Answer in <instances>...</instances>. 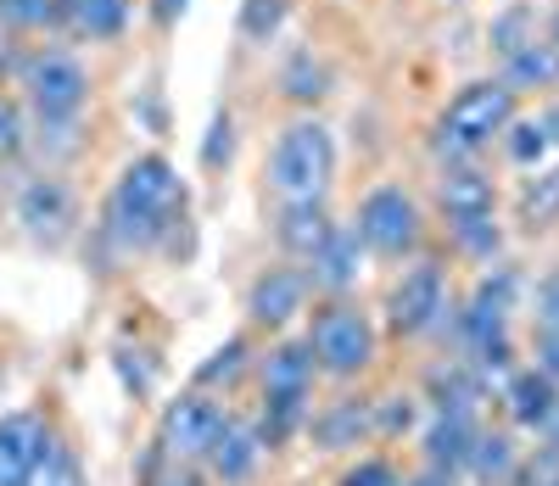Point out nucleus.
Listing matches in <instances>:
<instances>
[{"mask_svg": "<svg viewBox=\"0 0 559 486\" xmlns=\"http://www.w3.org/2000/svg\"><path fill=\"white\" fill-rule=\"evenodd\" d=\"M185 208H191V190H185L179 168L163 152L134 157L107 197V218L102 235L118 252H152V247H174V229L185 224Z\"/></svg>", "mask_w": 559, "mask_h": 486, "instance_id": "1", "label": "nucleus"}, {"mask_svg": "<svg viewBox=\"0 0 559 486\" xmlns=\"http://www.w3.org/2000/svg\"><path fill=\"white\" fill-rule=\"evenodd\" d=\"M258 380H263V403H258V436L274 448H286L292 436H302L308 414H313V380H319V364H313V347L308 342H280L263 364H258Z\"/></svg>", "mask_w": 559, "mask_h": 486, "instance_id": "2", "label": "nucleus"}, {"mask_svg": "<svg viewBox=\"0 0 559 486\" xmlns=\"http://www.w3.org/2000/svg\"><path fill=\"white\" fill-rule=\"evenodd\" d=\"M515 95L521 90H509L503 79L464 84L448 102V112L437 118V129H431V152L442 163H471L481 145H492L509 123H515Z\"/></svg>", "mask_w": 559, "mask_h": 486, "instance_id": "3", "label": "nucleus"}, {"mask_svg": "<svg viewBox=\"0 0 559 486\" xmlns=\"http://www.w3.org/2000/svg\"><path fill=\"white\" fill-rule=\"evenodd\" d=\"M336 179V134L319 118H297L292 129H280L274 157H269V190L280 202H313Z\"/></svg>", "mask_w": 559, "mask_h": 486, "instance_id": "4", "label": "nucleus"}, {"mask_svg": "<svg viewBox=\"0 0 559 486\" xmlns=\"http://www.w3.org/2000/svg\"><path fill=\"white\" fill-rule=\"evenodd\" d=\"M302 342L313 347L319 375H331V380H358L381 353L376 319H369L358 303H347V297H324L313 308V324H308Z\"/></svg>", "mask_w": 559, "mask_h": 486, "instance_id": "5", "label": "nucleus"}, {"mask_svg": "<svg viewBox=\"0 0 559 486\" xmlns=\"http://www.w3.org/2000/svg\"><path fill=\"white\" fill-rule=\"evenodd\" d=\"M23 102L39 118V129H62L90 107V73L68 51H34L23 62Z\"/></svg>", "mask_w": 559, "mask_h": 486, "instance_id": "6", "label": "nucleus"}, {"mask_svg": "<svg viewBox=\"0 0 559 486\" xmlns=\"http://www.w3.org/2000/svg\"><path fill=\"white\" fill-rule=\"evenodd\" d=\"M229 419H236V414H229L224 398L197 392V386H191V392H179L174 403H163V414H157V448L174 464H202Z\"/></svg>", "mask_w": 559, "mask_h": 486, "instance_id": "7", "label": "nucleus"}, {"mask_svg": "<svg viewBox=\"0 0 559 486\" xmlns=\"http://www.w3.org/2000/svg\"><path fill=\"white\" fill-rule=\"evenodd\" d=\"M358 240H364V252H376V258H408L419 247V202L408 197L403 185H376L369 197L358 202Z\"/></svg>", "mask_w": 559, "mask_h": 486, "instance_id": "8", "label": "nucleus"}, {"mask_svg": "<svg viewBox=\"0 0 559 486\" xmlns=\"http://www.w3.org/2000/svg\"><path fill=\"white\" fill-rule=\"evenodd\" d=\"M448 313V280H442V263H414L403 269V280L392 285L386 297V330L403 335V342H414V335H426L437 319Z\"/></svg>", "mask_w": 559, "mask_h": 486, "instance_id": "9", "label": "nucleus"}, {"mask_svg": "<svg viewBox=\"0 0 559 486\" xmlns=\"http://www.w3.org/2000/svg\"><path fill=\"white\" fill-rule=\"evenodd\" d=\"M515 297H521V274H515V269L481 274L476 297L464 303V313H459V342H464V353H476V347H487V342H503V335H509V313H515Z\"/></svg>", "mask_w": 559, "mask_h": 486, "instance_id": "10", "label": "nucleus"}, {"mask_svg": "<svg viewBox=\"0 0 559 486\" xmlns=\"http://www.w3.org/2000/svg\"><path fill=\"white\" fill-rule=\"evenodd\" d=\"M17 224L28 229V240H39V247H62V240L73 235L79 224V202L73 190L51 174H39L17 190Z\"/></svg>", "mask_w": 559, "mask_h": 486, "instance_id": "11", "label": "nucleus"}, {"mask_svg": "<svg viewBox=\"0 0 559 486\" xmlns=\"http://www.w3.org/2000/svg\"><path fill=\"white\" fill-rule=\"evenodd\" d=\"M51 442H57V425L39 408L0 414V486H23L28 470L51 453Z\"/></svg>", "mask_w": 559, "mask_h": 486, "instance_id": "12", "label": "nucleus"}, {"mask_svg": "<svg viewBox=\"0 0 559 486\" xmlns=\"http://www.w3.org/2000/svg\"><path fill=\"white\" fill-rule=\"evenodd\" d=\"M308 269H292V263H274V269H263L258 280H252V291H247V319L258 324V330H286L302 308H308Z\"/></svg>", "mask_w": 559, "mask_h": 486, "instance_id": "13", "label": "nucleus"}, {"mask_svg": "<svg viewBox=\"0 0 559 486\" xmlns=\"http://www.w3.org/2000/svg\"><path fill=\"white\" fill-rule=\"evenodd\" d=\"M437 208H442L448 229H459V224H481V218L498 213V190H492V179H487L481 168H471V163H448L442 179H437Z\"/></svg>", "mask_w": 559, "mask_h": 486, "instance_id": "14", "label": "nucleus"}, {"mask_svg": "<svg viewBox=\"0 0 559 486\" xmlns=\"http://www.w3.org/2000/svg\"><path fill=\"white\" fill-rule=\"evenodd\" d=\"M302 436L319 448V453H347L358 448L364 436H376V403H364V398H336V403H324L308 414Z\"/></svg>", "mask_w": 559, "mask_h": 486, "instance_id": "15", "label": "nucleus"}, {"mask_svg": "<svg viewBox=\"0 0 559 486\" xmlns=\"http://www.w3.org/2000/svg\"><path fill=\"white\" fill-rule=\"evenodd\" d=\"M263 459H269V442L258 436V425L229 419V425H224V436L213 442V453L202 459V470H207V481H213V486H247V481L263 470Z\"/></svg>", "mask_w": 559, "mask_h": 486, "instance_id": "16", "label": "nucleus"}, {"mask_svg": "<svg viewBox=\"0 0 559 486\" xmlns=\"http://www.w3.org/2000/svg\"><path fill=\"white\" fill-rule=\"evenodd\" d=\"M503 408H509V425H515V430L543 436V425H548L554 408H559V380L543 375L537 364H532V369H509V375H503Z\"/></svg>", "mask_w": 559, "mask_h": 486, "instance_id": "17", "label": "nucleus"}, {"mask_svg": "<svg viewBox=\"0 0 559 486\" xmlns=\"http://www.w3.org/2000/svg\"><path fill=\"white\" fill-rule=\"evenodd\" d=\"M358 274H364V240H358V229H331V240L308 258V285L313 291H324V297H347V291L358 285Z\"/></svg>", "mask_w": 559, "mask_h": 486, "instance_id": "18", "label": "nucleus"}, {"mask_svg": "<svg viewBox=\"0 0 559 486\" xmlns=\"http://www.w3.org/2000/svg\"><path fill=\"white\" fill-rule=\"evenodd\" d=\"M476 436H481L476 414H431V425L419 430V448H426V464L464 475V464H471V448H476Z\"/></svg>", "mask_w": 559, "mask_h": 486, "instance_id": "19", "label": "nucleus"}, {"mask_svg": "<svg viewBox=\"0 0 559 486\" xmlns=\"http://www.w3.org/2000/svg\"><path fill=\"white\" fill-rule=\"evenodd\" d=\"M331 213H324V197L313 202H280V218H274V240H280V252H292V258H313L324 240H331Z\"/></svg>", "mask_w": 559, "mask_h": 486, "instance_id": "20", "label": "nucleus"}, {"mask_svg": "<svg viewBox=\"0 0 559 486\" xmlns=\"http://www.w3.org/2000/svg\"><path fill=\"white\" fill-rule=\"evenodd\" d=\"M481 403H487V380L471 358L431 369V408L437 414H476Z\"/></svg>", "mask_w": 559, "mask_h": 486, "instance_id": "21", "label": "nucleus"}, {"mask_svg": "<svg viewBox=\"0 0 559 486\" xmlns=\"http://www.w3.org/2000/svg\"><path fill=\"white\" fill-rule=\"evenodd\" d=\"M515 464H521V448L509 430H481L476 448H471V464H464V475H476L481 486H509L515 481Z\"/></svg>", "mask_w": 559, "mask_h": 486, "instance_id": "22", "label": "nucleus"}, {"mask_svg": "<svg viewBox=\"0 0 559 486\" xmlns=\"http://www.w3.org/2000/svg\"><path fill=\"white\" fill-rule=\"evenodd\" d=\"M134 0H62V17L84 39H118L129 28Z\"/></svg>", "mask_w": 559, "mask_h": 486, "instance_id": "23", "label": "nucleus"}, {"mask_svg": "<svg viewBox=\"0 0 559 486\" xmlns=\"http://www.w3.org/2000/svg\"><path fill=\"white\" fill-rule=\"evenodd\" d=\"M503 84L509 90H554L559 84V51L543 39H526L521 51H509L503 57Z\"/></svg>", "mask_w": 559, "mask_h": 486, "instance_id": "24", "label": "nucleus"}, {"mask_svg": "<svg viewBox=\"0 0 559 486\" xmlns=\"http://www.w3.org/2000/svg\"><path fill=\"white\" fill-rule=\"evenodd\" d=\"M252 369V342H247V335H229V342H218L213 353H207V364H197V392H229V386H236L241 375Z\"/></svg>", "mask_w": 559, "mask_h": 486, "instance_id": "25", "label": "nucleus"}, {"mask_svg": "<svg viewBox=\"0 0 559 486\" xmlns=\"http://www.w3.org/2000/svg\"><path fill=\"white\" fill-rule=\"evenodd\" d=\"M515 208H521V224H526L532 235H537V229H554V224H559V168L526 179Z\"/></svg>", "mask_w": 559, "mask_h": 486, "instance_id": "26", "label": "nucleus"}, {"mask_svg": "<svg viewBox=\"0 0 559 486\" xmlns=\"http://www.w3.org/2000/svg\"><path fill=\"white\" fill-rule=\"evenodd\" d=\"M280 90H286L297 107H313V102H324V95H331V68L313 62V51H297V57L286 62V73H280Z\"/></svg>", "mask_w": 559, "mask_h": 486, "instance_id": "27", "label": "nucleus"}, {"mask_svg": "<svg viewBox=\"0 0 559 486\" xmlns=\"http://www.w3.org/2000/svg\"><path fill=\"white\" fill-rule=\"evenodd\" d=\"M23 486H90V475H84V459H79V448L73 442H51V453H45L34 470H28V481Z\"/></svg>", "mask_w": 559, "mask_h": 486, "instance_id": "28", "label": "nucleus"}, {"mask_svg": "<svg viewBox=\"0 0 559 486\" xmlns=\"http://www.w3.org/2000/svg\"><path fill=\"white\" fill-rule=\"evenodd\" d=\"M292 17V0H241V39L247 45H269Z\"/></svg>", "mask_w": 559, "mask_h": 486, "instance_id": "29", "label": "nucleus"}, {"mask_svg": "<svg viewBox=\"0 0 559 486\" xmlns=\"http://www.w3.org/2000/svg\"><path fill=\"white\" fill-rule=\"evenodd\" d=\"M0 23L17 34H34V28H51L68 17H62V0H0Z\"/></svg>", "mask_w": 559, "mask_h": 486, "instance_id": "30", "label": "nucleus"}, {"mask_svg": "<svg viewBox=\"0 0 559 486\" xmlns=\"http://www.w3.org/2000/svg\"><path fill=\"white\" fill-rule=\"evenodd\" d=\"M503 152H509V163H521V168H537L543 163V152H548V134H543V123L537 118H515L503 129Z\"/></svg>", "mask_w": 559, "mask_h": 486, "instance_id": "31", "label": "nucleus"}, {"mask_svg": "<svg viewBox=\"0 0 559 486\" xmlns=\"http://www.w3.org/2000/svg\"><path fill=\"white\" fill-rule=\"evenodd\" d=\"M112 369H118L123 392H129L134 403H146V398H152V375H157V364H152L146 353H129V347H118V353H112Z\"/></svg>", "mask_w": 559, "mask_h": 486, "instance_id": "32", "label": "nucleus"}, {"mask_svg": "<svg viewBox=\"0 0 559 486\" xmlns=\"http://www.w3.org/2000/svg\"><path fill=\"white\" fill-rule=\"evenodd\" d=\"M229 157H236V118H229L224 107L213 112V123H207V140H202V168H229Z\"/></svg>", "mask_w": 559, "mask_h": 486, "instance_id": "33", "label": "nucleus"}, {"mask_svg": "<svg viewBox=\"0 0 559 486\" xmlns=\"http://www.w3.org/2000/svg\"><path fill=\"white\" fill-rule=\"evenodd\" d=\"M526 39H537V34H532V12H526V0H515V7L492 23V51L509 57V51H521Z\"/></svg>", "mask_w": 559, "mask_h": 486, "instance_id": "34", "label": "nucleus"}, {"mask_svg": "<svg viewBox=\"0 0 559 486\" xmlns=\"http://www.w3.org/2000/svg\"><path fill=\"white\" fill-rule=\"evenodd\" d=\"M397 481H403V475H397V464H392V459H381V453H369V459L347 464L336 486H397Z\"/></svg>", "mask_w": 559, "mask_h": 486, "instance_id": "35", "label": "nucleus"}, {"mask_svg": "<svg viewBox=\"0 0 559 486\" xmlns=\"http://www.w3.org/2000/svg\"><path fill=\"white\" fill-rule=\"evenodd\" d=\"M419 425V403L414 398H381L376 403V436H403Z\"/></svg>", "mask_w": 559, "mask_h": 486, "instance_id": "36", "label": "nucleus"}, {"mask_svg": "<svg viewBox=\"0 0 559 486\" xmlns=\"http://www.w3.org/2000/svg\"><path fill=\"white\" fill-rule=\"evenodd\" d=\"M498 218H481V224H459L453 229V247L464 252V258H492L498 252Z\"/></svg>", "mask_w": 559, "mask_h": 486, "instance_id": "37", "label": "nucleus"}, {"mask_svg": "<svg viewBox=\"0 0 559 486\" xmlns=\"http://www.w3.org/2000/svg\"><path fill=\"white\" fill-rule=\"evenodd\" d=\"M23 140H28L23 107H17V102H7V95H0V163H7V157H17V152H23Z\"/></svg>", "mask_w": 559, "mask_h": 486, "instance_id": "38", "label": "nucleus"}, {"mask_svg": "<svg viewBox=\"0 0 559 486\" xmlns=\"http://www.w3.org/2000/svg\"><path fill=\"white\" fill-rule=\"evenodd\" d=\"M140 486H213L202 464H163L157 475H146Z\"/></svg>", "mask_w": 559, "mask_h": 486, "instance_id": "39", "label": "nucleus"}, {"mask_svg": "<svg viewBox=\"0 0 559 486\" xmlns=\"http://www.w3.org/2000/svg\"><path fill=\"white\" fill-rule=\"evenodd\" d=\"M537 330H554L559 335V269L537 285Z\"/></svg>", "mask_w": 559, "mask_h": 486, "instance_id": "40", "label": "nucleus"}, {"mask_svg": "<svg viewBox=\"0 0 559 486\" xmlns=\"http://www.w3.org/2000/svg\"><path fill=\"white\" fill-rule=\"evenodd\" d=\"M537 369L559 380V335H554V330H543V335H537Z\"/></svg>", "mask_w": 559, "mask_h": 486, "instance_id": "41", "label": "nucleus"}, {"mask_svg": "<svg viewBox=\"0 0 559 486\" xmlns=\"http://www.w3.org/2000/svg\"><path fill=\"white\" fill-rule=\"evenodd\" d=\"M185 12H191V0H152V23L157 28H174Z\"/></svg>", "mask_w": 559, "mask_h": 486, "instance_id": "42", "label": "nucleus"}, {"mask_svg": "<svg viewBox=\"0 0 559 486\" xmlns=\"http://www.w3.org/2000/svg\"><path fill=\"white\" fill-rule=\"evenodd\" d=\"M397 486H459V475H453V470H437V464H426L419 475H403Z\"/></svg>", "mask_w": 559, "mask_h": 486, "instance_id": "43", "label": "nucleus"}, {"mask_svg": "<svg viewBox=\"0 0 559 486\" xmlns=\"http://www.w3.org/2000/svg\"><path fill=\"white\" fill-rule=\"evenodd\" d=\"M537 123H543V134H548V145H559V107H548V112H543Z\"/></svg>", "mask_w": 559, "mask_h": 486, "instance_id": "44", "label": "nucleus"}, {"mask_svg": "<svg viewBox=\"0 0 559 486\" xmlns=\"http://www.w3.org/2000/svg\"><path fill=\"white\" fill-rule=\"evenodd\" d=\"M548 45H554V51H559V12H554V23H548Z\"/></svg>", "mask_w": 559, "mask_h": 486, "instance_id": "45", "label": "nucleus"}, {"mask_svg": "<svg viewBox=\"0 0 559 486\" xmlns=\"http://www.w3.org/2000/svg\"><path fill=\"white\" fill-rule=\"evenodd\" d=\"M543 486H559V475H548V481H543Z\"/></svg>", "mask_w": 559, "mask_h": 486, "instance_id": "46", "label": "nucleus"}]
</instances>
